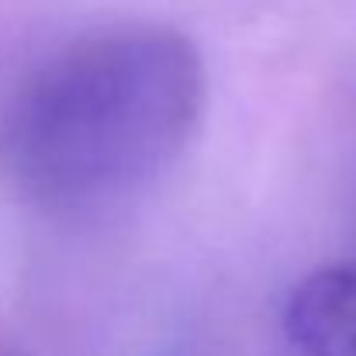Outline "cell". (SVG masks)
Instances as JSON below:
<instances>
[{
  "label": "cell",
  "instance_id": "obj_1",
  "mask_svg": "<svg viewBox=\"0 0 356 356\" xmlns=\"http://www.w3.org/2000/svg\"><path fill=\"white\" fill-rule=\"evenodd\" d=\"M204 111V63L173 28H118L56 56L7 121V163L49 211L94 215L145 191Z\"/></svg>",
  "mask_w": 356,
  "mask_h": 356
},
{
  "label": "cell",
  "instance_id": "obj_2",
  "mask_svg": "<svg viewBox=\"0 0 356 356\" xmlns=\"http://www.w3.org/2000/svg\"><path fill=\"white\" fill-rule=\"evenodd\" d=\"M287 329L305 356H356V266L312 273L287 305Z\"/></svg>",
  "mask_w": 356,
  "mask_h": 356
},
{
  "label": "cell",
  "instance_id": "obj_3",
  "mask_svg": "<svg viewBox=\"0 0 356 356\" xmlns=\"http://www.w3.org/2000/svg\"><path fill=\"white\" fill-rule=\"evenodd\" d=\"M170 356H208V353H170Z\"/></svg>",
  "mask_w": 356,
  "mask_h": 356
}]
</instances>
